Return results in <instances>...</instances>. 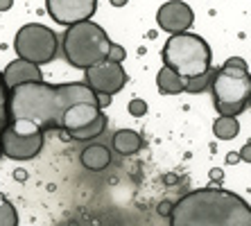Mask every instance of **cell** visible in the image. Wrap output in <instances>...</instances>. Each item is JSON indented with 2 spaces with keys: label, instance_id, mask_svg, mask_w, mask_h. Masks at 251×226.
Segmentation results:
<instances>
[{
  "label": "cell",
  "instance_id": "6da1fadb",
  "mask_svg": "<svg viewBox=\"0 0 251 226\" xmlns=\"http://www.w3.org/2000/svg\"><path fill=\"white\" fill-rule=\"evenodd\" d=\"M75 104L100 106V98L84 81H70V84L32 81L9 91V122H18L41 131H54L61 129L64 113Z\"/></svg>",
  "mask_w": 251,
  "mask_h": 226
},
{
  "label": "cell",
  "instance_id": "7a4b0ae2",
  "mask_svg": "<svg viewBox=\"0 0 251 226\" xmlns=\"http://www.w3.org/2000/svg\"><path fill=\"white\" fill-rule=\"evenodd\" d=\"M172 226H251V203L217 186L197 188L172 203Z\"/></svg>",
  "mask_w": 251,
  "mask_h": 226
},
{
  "label": "cell",
  "instance_id": "3957f363",
  "mask_svg": "<svg viewBox=\"0 0 251 226\" xmlns=\"http://www.w3.org/2000/svg\"><path fill=\"white\" fill-rule=\"evenodd\" d=\"M210 93L220 116L238 118L247 111L251 98V73L242 57L226 59L217 70L210 73Z\"/></svg>",
  "mask_w": 251,
  "mask_h": 226
},
{
  "label": "cell",
  "instance_id": "277c9868",
  "mask_svg": "<svg viewBox=\"0 0 251 226\" xmlns=\"http://www.w3.org/2000/svg\"><path fill=\"white\" fill-rule=\"evenodd\" d=\"M64 57L73 68H79L86 73L88 68L102 64L109 57L111 50V39L106 32L93 21H84L64 32Z\"/></svg>",
  "mask_w": 251,
  "mask_h": 226
},
{
  "label": "cell",
  "instance_id": "5b68a950",
  "mask_svg": "<svg viewBox=\"0 0 251 226\" xmlns=\"http://www.w3.org/2000/svg\"><path fill=\"white\" fill-rule=\"evenodd\" d=\"M210 61H213L210 46L193 32L170 36L163 46L165 68L175 70L183 79H193V77L210 73Z\"/></svg>",
  "mask_w": 251,
  "mask_h": 226
},
{
  "label": "cell",
  "instance_id": "8992f818",
  "mask_svg": "<svg viewBox=\"0 0 251 226\" xmlns=\"http://www.w3.org/2000/svg\"><path fill=\"white\" fill-rule=\"evenodd\" d=\"M14 50H16L18 59L32 61L36 66L50 64L57 54V34L48 25L27 23L16 32Z\"/></svg>",
  "mask_w": 251,
  "mask_h": 226
},
{
  "label": "cell",
  "instance_id": "52a82bcc",
  "mask_svg": "<svg viewBox=\"0 0 251 226\" xmlns=\"http://www.w3.org/2000/svg\"><path fill=\"white\" fill-rule=\"evenodd\" d=\"M43 138L46 131L34 127H25L18 122H9V127L2 133V156L12 158V161H29V158L39 156L43 150Z\"/></svg>",
  "mask_w": 251,
  "mask_h": 226
},
{
  "label": "cell",
  "instance_id": "ba28073f",
  "mask_svg": "<svg viewBox=\"0 0 251 226\" xmlns=\"http://www.w3.org/2000/svg\"><path fill=\"white\" fill-rule=\"evenodd\" d=\"M84 84H86L95 95H106V98H111V95L120 93L127 84V73L120 64L116 61H102V64L93 66V68H88L84 73Z\"/></svg>",
  "mask_w": 251,
  "mask_h": 226
},
{
  "label": "cell",
  "instance_id": "9c48e42d",
  "mask_svg": "<svg viewBox=\"0 0 251 226\" xmlns=\"http://www.w3.org/2000/svg\"><path fill=\"white\" fill-rule=\"evenodd\" d=\"M46 9L54 23L73 27L77 23L91 21L98 9V0H46Z\"/></svg>",
  "mask_w": 251,
  "mask_h": 226
},
{
  "label": "cell",
  "instance_id": "30bf717a",
  "mask_svg": "<svg viewBox=\"0 0 251 226\" xmlns=\"http://www.w3.org/2000/svg\"><path fill=\"white\" fill-rule=\"evenodd\" d=\"M156 23L163 32H170V36L183 34L193 27L195 23V12L193 7L183 2V0H168L158 7L156 12Z\"/></svg>",
  "mask_w": 251,
  "mask_h": 226
},
{
  "label": "cell",
  "instance_id": "8fae6325",
  "mask_svg": "<svg viewBox=\"0 0 251 226\" xmlns=\"http://www.w3.org/2000/svg\"><path fill=\"white\" fill-rule=\"evenodd\" d=\"M2 79H5V86L12 91L16 86H23V84H32V81H43V73L41 68L32 61H25V59H14L7 64V68L2 70Z\"/></svg>",
  "mask_w": 251,
  "mask_h": 226
},
{
  "label": "cell",
  "instance_id": "7c38bea8",
  "mask_svg": "<svg viewBox=\"0 0 251 226\" xmlns=\"http://www.w3.org/2000/svg\"><path fill=\"white\" fill-rule=\"evenodd\" d=\"M102 113H104V111L100 109V106H95V104H75L64 113L61 129H64L68 136L70 133H77V131H82V129L91 127Z\"/></svg>",
  "mask_w": 251,
  "mask_h": 226
},
{
  "label": "cell",
  "instance_id": "4fadbf2b",
  "mask_svg": "<svg viewBox=\"0 0 251 226\" xmlns=\"http://www.w3.org/2000/svg\"><path fill=\"white\" fill-rule=\"evenodd\" d=\"M82 165L86 170H91V172H102L104 168H109L111 165V151H109V147L100 145V143L88 145L82 151Z\"/></svg>",
  "mask_w": 251,
  "mask_h": 226
},
{
  "label": "cell",
  "instance_id": "5bb4252c",
  "mask_svg": "<svg viewBox=\"0 0 251 226\" xmlns=\"http://www.w3.org/2000/svg\"><path fill=\"white\" fill-rule=\"evenodd\" d=\"M113 147L123 156H134L143 147V136L134 129H120V131L113 133Z\"/></svg>",
  "mask_w": 251,
  "mask_h": 226
},
{
  "label": "cell",
  "instance_id": "9a60e30c",
  "mask_svg": "<svg viewBox=\"0 0 251 226\" xmlns=\"http://www.w3.org/2000/svg\"><path fill=\"white\" fill-rule=\"evenodd\" d=\"M156 88H158V93H163V95H179L186 91V79L176 75L175 70H170L163 66L156 75Z\"/></svg>",
  "mask_w": 251,
  "mask_h": 226
},
{
  "label": "cell",
  "instance_id": "2e32d148",
  "mask_svg": "<svg viewBox=\"0 0 251 226\" xmlns=\"http://www.w3.org/2000/svg\"><path fill=\"white\" fill-rule=\"evenodd\" d=\"M213 133L220 140H233L240 133V122L238 118H228V116H217L213 122Z\"/></svg>",
  "mask_w": 251,
  "mask_h": 226
},
{
  "label": "cell",
  "instance_id": "e0dca14e",
  "mask_svg": "<svg viewBox=\"0 0 251 226\" xmlns=\"http://www.w3.org/2000/svg\"><path fill=\"white\" fill-rule=\"evenodd\" d=\"M7 127H9V88L5 86V79L0 73V145H2V133ZM0 156H2V150H0Z\"/></svg>",
  "mask_w": 251,
  "mask_h": 226
},
{
  "label": "cell",
  "instance_id": "ac0fdd59",
  "mask_svg": "<svg viewBox=\"0 0 251 226\" xmlns=\"http://www.w3.org/2000/svg\"><path fill=\"white\" fill-rule=\"evenodd\" d=\"M104 127H106V116L102 113L91 127L82 129V131H77V133H70V138L73 140H93V138H98V136H102Z\"/></svg>",
  "mask_w": 251,
  "mask_h": 226
},
{
  "label": "cell",
  "instance_id": "d6986e66",
  "mask_svg": "<svg viewBox=\"0 0 251 226\" xmlns=\"http://www.w3.org/2000/svg\"><path fill=\"white\" fill-rule=\"evenodd\" d=\"M0 226H18V213L5 195H0Z\"/></svg>",
  "mask_w": 251,
  "mask_h": 226
},
{
  "label": "cell",
  "instance_id": "ffe728a7",
  "mask_svg": "<svg viewBox=\"0 0 251 226\" xmlns=\"http://www.w3.org/2000/svg\"><path fill=\"white\" fill-rule=\"evenodd\" d=\"M206 88H210V73L193 77V79H186V93H201Z\"/></svg>",
  "mask_w": 251,
  "mask_h": 226
},
{
  "label": "cell",
  "instance_id": "44dd1931",
  "mask_svg": "<svg viewBox=\"0 0 251 226\" xmlns=\"http://www.w3.org/2000/svg\"><path fill=\"white\" fill-rule=\"evenodd\" d=\"M127 111L131 113L134 118H143L147 113V102L145 100H140V98H134L131 102L127 104Z\"/></svg>",
  "mask_w": 251,
  "mask_h": 226
},
{
  "label": "cell",
  "instance_id": "7402d4cb",
  "mask_svg": "<svg viewBox=\"0 0 251 226\" xmlns=\"http://www.w3.org/2000/svg\"><path fill=\"white\" fill-rule=\"evenodd\" d=\"M106 59H109V61H116V64H120V61L125 59V48L113 43L111 50H109V57H106Z\"/></svg>",
  "mask_w": 251,
  "mask_h": 226
},
{
  "label": "cell",
  "instance_id": "603a6c76",
  "mask_svg": "<svg viewBox=\"0 0 251 226\" xmlns=\"http://www.w3.org/2000/svg\"><path fill=\"white\" fill-rule=\"evenodd\" d=\"M238 154H240V161L251 163V143H247V145H242V150H240Z\"/></svg>",
  "mask_w": 251,
  "mask_h": 226
},
{
  "label": "cell",
  "instance_id": "cb8c5ba5",
  "mask_svg": "<svg viewBox=\"0 0 251 226\" xmlns=\"http://www.w3.org/2000/svg\"><path fill=\"white\" fill-rule=\"evenodd\" d=\"M222 176H224V174H222V170H220V168L210 170V179L215 181V183H220V181H222Z\"/></svg>",
  "mask_w": 251,
  "mask_h": 226
},
{
  "label": "cell",
  "instance_id": "d4e9b609",
  "mask_svg": "<svg viewBox=\"0 0 251 226\" xmlns=\"http://www.w3.org/2000/svg\"><path fill=\"white\" fill-rule=\"evenodd\" d=\"M226 163H228V165H235V163H240V154H238V151H231V154H226Z\"/></svg>",
  "mask_w": 251,
  "mask_h": 226
},
{
  "label": "cell",
  "instance_id": "484cf974",
  "mask_svg": "<svg viewBox=\"0 0 251 226\" xmlns=\"http://www.w3.org/2000/svg\"><path fill=\"white\" fill-rule=\"evenodd\" d=\"M14 7V0H0V12H9Z\"/></svg>",
  "mask_w": 251,
  "mask_h": 226
},
{
  "label": "cell",
  "instance_id": "4316f807",
  "mask_svg": "<svg viewBox=\"0 0 251 226\" xmlns=\"http://www.w3.org/2000/svg\"><path fill=\"white\" fill-rule=\"evenodd\" d=\"M158 213H161V215H170V213H172V203H168V201L161 203V206H158Z\"/></svg>",
  "mask_w": 251,
  "mask_h": 226
},
{
  "label": "cell",
  "instance_id": "83f0119b",
  "mask_svg": "<svg viewBox=\"0 0 251 226\" xmlns=\"http://www.w3.org/2000/svg\"><path fill=\"white\" fill-rule=\"evenodd\" d=\"M109 2H111L113 7H125L129 2V0H109Z\"/></svg>",
  "mask_w": 251,
  "mask_h": 226
},
{
  "label": "cell",
  "instance_id": "f1b7e54d",
  "mask_svg": "<svg viewBox=\"0 0 251 226\" xmlns=\"http://www.w3.org/2000/svg\"><path fill=\"white\" fill-rule=\"evenodd\" d=\"M249 106H251V98H249Z\"/></svg>",
  "mask_w": 251,
  "mask_h": 226
}]
</instances>
